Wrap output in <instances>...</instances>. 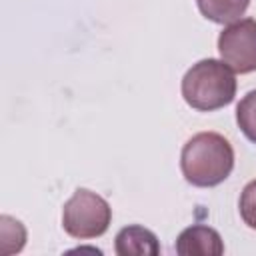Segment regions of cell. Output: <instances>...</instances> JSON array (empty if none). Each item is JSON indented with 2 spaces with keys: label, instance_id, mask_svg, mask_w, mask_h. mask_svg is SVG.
<instances>
[{
  "label": "cell",
  "instance_id": "obj_1",
  "mask_svg": "<svg viewBox=\"0 0 256 256\" xmlns=\"http://www.w3.org/2000/svg\"><path fill=\"white\" fill-rule=\"evenodd\" d=\"M180 170L192 186H218L234 170V148L218 132H198L182 146Z\"/></svg>",
  "mask_w": 256,
  "mask_h": 256
},
{
  "label": "cell",
  "instance_id": "obj_2",
  "mask_svg": "<svg viewBox=\"0 0 256 256\" xmlns=\"http://www.w3.org/2000/svg\"><path fill=\"white\" fill-rule=\"evenodd\" d=\"M236 88L234 70L214 58L192 64L180 86L184 102L198 112H214L228 106L236 96Z\"/></svg>",
  "mask_w": 256,
  "mask_h": 256
},
{
  "label": "cell",
  "instance_id": "obj_3",
  "mask_svg": "<svg viewBox=\"0 0 256 256\" xmlns=\"http://www.w3.org/2000/svg\"><path fill=\"white\" fill-rule=\"evenodd\" d=\"M112 222L110 204L88 188H78L62 208V228L78 240L102 236Z\"/></svg>",
  "mask_w": 256,
  "mask_h": 256
},
{
  "label": "cell",
  "instance_id": "obj_4",
  "mask_svg": "<svg viewBox=\"0 0 256 256\" xmlns=\"http://www.w3.org/2000/svg\"><path fill=\"white\" fill-rule=\"evenodd\" d=\"M220 60L238 74L256 70V20L240 18L224 26L218 36Z\"/></svg>",
  "mask_w": 256,
  "mask_h": 256
},
{
  "label": "cell",
  "instance_id": "obj_5",
  "mask_svg": "<svg viewBox=\"0 0 256 256\" xmlns=\"http://www.w3.org/2000/svg\"><path fill=\"white\" fill-rule=\"evenodd\" d=\"M176 252L180 256H220L224 252V242L218 230L204 224H194L178 234Z\"/></svg>",
  "mask_w": 256,
  "mask_h": 256
},
{
  "label": "cell",
  "instance_id": "obj_6",
  "mask_svg": "<svg viewBox=\"0 0 256 256\" xmlns=\"http://www.w3.org/2000/svg\"><path fill=\"white\" fill-rule=\"evenodd\" d=\"M114 250L118 256H158L160 244L152 230L138 224H130L116 234Z\"/></svg>",
  "mask_w": 256,
  "mask_h": 256
},
{
  "label": "cell",
  "instance_id": "obj_7",
  "mask_svg": "<svg viewBox=\"0 0 256 256\" xmlns=\"http://www.w3.org/2000/svg\"><path fill=\"white\" fill-rule=\"evenodd\" d=\"M200 14L216 24H230L240 20L250 0H196Z\"/></svg>",
  "mask_w": 256,
  "mask_h": 256
},
{
  "label": "cell",
  "instance_id": "obj_8",
  "mask_svg": "<svg viewBox=\"0 0 256 256\" xmlns=\"http://www.w3.org/2000/svg\"><path fill=\"white\" fill-rule=\"evenodd\" d=\"M236 122L242 134L256 144V90H250L236 106Z\"/></svg>",
  "mask_w": 256,
  "mask_h": 256
},
{
  "label": "cell",
  "instance_id": "obj_9",
  "mask_svg": "<svg viewBox=\"0 0 256 256\" xmlns=\"http://www.w3.org/2000/svg\"><path fill=\"white\" fill-rule=\"evenodd\" d=\"M0 238H2V254H14L20 252L24 242H26V230L24 226L10 218L2 216L0 218Z\"/></svg>",
  "mask_w": 256,
  "mask_h": 256
},
{
  "label": "cell",
  "instance_id": "obj_10",
  "mask_svg": "<svg viewBox=\"0 0 256 256\" xmlns=\"http://www.w3.org/2000/svg\"><path fill=\"white\" fill-rule=\"evenodd\" d=\"M238 208H240V218H242V222H244L248 228L256 230V180H250V182L242 188Z\"/></svg>",
  "mask_w": 256,
  "mask_h": 256
}]
</instances>
